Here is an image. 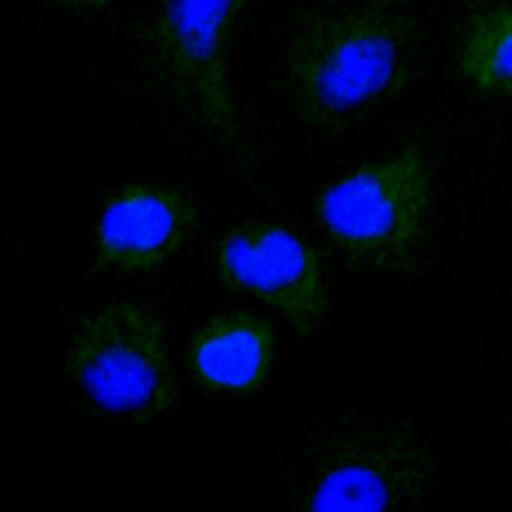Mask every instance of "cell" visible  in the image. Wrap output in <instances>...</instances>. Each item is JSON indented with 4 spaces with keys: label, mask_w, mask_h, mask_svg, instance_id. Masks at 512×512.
<instances>
[{
    "label": "cell",
    "mask_w": 512,
    "mask_h": 512,
    "mask_svg": "<svg viewBox=\"0 0 512 512\" xmlns=\"http://www.w3.org/2000/svg\"><path fill=\"white\" fill-rule=\"evenodd\" d=\"M414 48L416 22L402 0H352L316 12L286 52L296 116L316 130L354 124L408 86Z\"/></svg>",
    "instance_id": "cell-1"
},
{
    "label": "cell",
    "mask_w": 512,
    "mask_h": 512,
    "mask_svg": "<svg viewBox=\"0 0 512 512\" xmlns=\"http://www.w3.org/2000/svg\"><path fill=\"white\" fill-rule=\"evenodd\" d=\"M432 198L426 152L408 144L330 182L316 200L328 238L352 260L408 268L420 252Z\"/></svg>",
    "instance_id": "cell-2"
},
{
    "label": "cell",
    "mask_w": 512,
    "mask_h": 512,
    "mask_svg": "<svg viewBox=\"0 0 512 512\" xmlns=\"http://www.w3.org/2000/svg\"><path fill=\"white\" fill-rule=\"evenodd\" d=\"M66 368L96 404L134 420L162 414L176 396L164 330L134 302L88 316L72 336Z\"/></svg>",
    "instance_id": "cell-3"
},
{
    "label": "cell",
    "mask_w": 512,
    "mask_h": 512,
    "mask_svg": "<svg viewBox=\"0 0 512 512\" xmlns=\"http://www.w3.org/2000/svg\"><path fill=\"white\" fill-rule=\"evenodd\" d=\"M248 0H160L150 22V52L192 116L230 150L242 148L228 52Z\"/></svg>",
    "instance_id": "cell-4"
},
{
    "label": "cell",
    "mask_w": 512,
    "mask_h": 512,
    "mask_svg": "<svg viewBox=\"0 0 512 512\" xmlns=\"http://www.w3.org/2000/svg\"><path fill=\"white\" fill-rule=\"evenodd\" d=\"M428 478L418 438L394 424L356 422L320 448L296 512H410Z\"/></svg>",
    "instance_id": "cell-5"
},
{
    "label": "cell",
    "mask_w": 512,
    "mask_h": 512,
    "mask_svg": "<svg viewBox=\"0 0 512 512\" xmlns=\"http://www.w3.org/2000/svg\"><path fill=\"white\" fill-rule=\"evenodd\" d=\"M220 280L278 310L310 336L326 312V286L316 252L292 230L250 220L230 228L216 248Z\"/></svg>",
    "instance_id": "cell-6"
},
{
    "label": "cell",
    "mask_w": 512,
    "mask_h": 512,
    "mask_svg": "<svg viewBox=\"0 0 512 512\" xmlns=\"http://www.w3.org/2000/svg\"><path fill=\"white\" fill-rule=\"evenodd\" d=\"M196 222L194 204L176 188L128 184L104 204L96 226V254L118 272H150L172 260Z\"/></svg>",
    "instance_id": "cell-7"
},
{
    "label": "cell",
    "mask_w": 512,
    "mask_h": 512,
    "mask_svg": "<svg viewBox=\"0 0 512 512\" xmlns=\"http://www.w3.org/2000/svg\"><path fill=\"white\" fill-rule=\"evenodd\" d=\"M272 354V328L256 316L236 312L210 320L196 334L190 366L208 388L250 392L266 380Z\"/></svg>",
    "instance_id": "cell-8"
},
{
    "label": "cell",
    "mask_w": 512,
    "mask_h": 512,
    "mask_svg": "<svg viewBox=\"0 0 512 512\" xmlns=\"http://www.w3.org/2000/svg\"><path fill=\"white\" fill-rule=\"evenodd\" d=\"M456 66L478 92L512 98V4H482L466 16Z\"/></svg>",
    "instance_id": "cell-9"
},
{
    "label": "cell",
    "mask_w": 512,
    "mask_h": 512,
    "mask_svg": "<svg viewBox=\"0 0 512 512\" xmlns=\"http://www.w3.org/2000/svg\"><path fill=\"white\" fill-rule=\"evenodd\" d=\"M114 0H58V4L66 6V8H72V10H82V12H88V10H102L106 6H110Z\"/></svg>",
    "instance_id": "cell-10"
},
{
    "label": "cell",
    "mask_w": 512,
    "mask_h": 512,
    "mask_svg": "<svg viewBox=\"0 0 512 512\" xmlns=\"http://www.w3.org/2000/svg\"><path fill=\"white\" fill-rule=\"evenodd\" d=\"M52 2H58V0H52Z\"/></svg>",
    "instance_id": "cell-11"
}]
</instances>
